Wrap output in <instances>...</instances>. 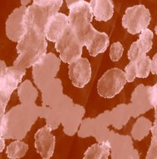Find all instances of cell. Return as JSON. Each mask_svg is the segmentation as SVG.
I'll return each mask as SVG.
<instances>
[{"label": "cell", "instance_id": "cell-1", "mask_svg": "<svg viewBox=\"0 0 157 159\" xmlns=\"http://www.w3.org/2000/svg\"><path fill=\"white\" fill-rule=\"evenodd\" d=\"M39 118V106L21 104L12 107L0 117V137L23 140Z\"/></svg>", "mask_w": 157, "mask_h": 159}, {"label": "cell", "instance_id": "cell-2", "mask_svg": "<svg viewBox=\"0 0 157 159\" xmlns=\"http://www.w3.org/2000/svg\"><path fill=\"white\" fill-rule=\"evenodd\" d=\"M47 39L44 34L28 27L27 32L17 43L18 57L13 66L20 70L33 67L47 55Z\"/></svg>", "mask_w": 157, "mask_h": 159}, {"label": "cell", "instance_id": "cell-3", "mask_svg": "<svg viewBox=\"0 0 157 159\" xmlns=\"http://www.w3.org/2000/svg\"><path fill=\"white\" fill-rule=\"evenodd\" d=\"M52 107L58 110L63 133L69 137L76 134L85 114V107L75 104L73 100L65 94Z\"/></svg>", "mask_w": 157, "mask_h": 159}, {"label": "cell", "instance_id": "cell-4", "mask_svg": "<svg viewBox=\"0 0 157 159\" xmlns=\"http://www.w3.org/2000/svg\"><path fill=\"white\" fill-rule=\"evenodd\" d=\"M69 10L68 19L69 27L84 45V42L87 36L94 29L91 25L94 15L91 11L89 3L83 0L70 6Z\"/></svg>", "mask_w": 157, "mask_h": 159}, {"label": "cell", "instance_id": "cell-5", "mask_svg": "<svg viewBox=\"0 0 157 159\" xmlns=\"http://www.w3.org/2000/svg\"><path fill=\"white\" fill-rule=\"evenodd\" d=\"M110 110L100 113L95 117L83 119L77 135L81 138L93 137L97 143H110L114 131L110 130Z\"/></svg>", "mask_w": 157, "mask_h": 159}, {"label": "cell", "instance_id": "cell-6", "mask_svg": "<svg viewBox=\"0 0 157 159\" xmlns=\"http://www.w3.org/2000/svg\"><path fill=\"white\" fill-rule=\"evenodd\" d=\"M25 73L14 66L8 67L4 61H0V117L6 113L12 94L21 84Z\"/></svg>", "mask_w": 157, "mask_h": 159}, {"label": "cell", "instance_id": "cell-7", "mask_svg": "<svg viewBox=\"0 0 157 159\" xmlns=\"http://www.w3.org/2000/svg\"><path fill=\"white\" fill-rule=\"evenodd\" d=\"M63 2V0H55L52 3L44 5L32 3L27 8L25 17L28 27L32 28L39 33L44 34L49 20L55 14L59 13Z\"/></svg>", "mask_w": 157, "mask_h": 159}, {"label": "cell", "instance_id": "cell-8", "mask_svg": "<svg viewBox=\"0 0 157 159\" xmlns=\"http://www.w3.org/2000/svg\"><path fill=\"white\" fill-rule=\"evenodd\" d=\"M60 58L53 53H47L40 62L32 67V75L36 87L42 91L56 78L61 65Z\"/></svg>", "mask_w": 157, "mask_h": 159}, {"label": "cell", "instance_id": "cell-9", "mask_svg": "<svg viewBox=\"0 0 157 159\" xmlns=\"http://www.w3.org/2000/svg\"><path fill=\"white\" fill-rule=\"evenodd\" d=\"M83 44L72 29L69 27L55 42V49L63 63L71 64L82 57Z\"/></svg>", "mask_w": 157, "mask_h": 159}, {"label": "cell", "instance_id": "cell-10", "mask_svg": "<svg viewBox=\"0 0 157 159\" xmlns=\"http://www.w3.org/2000/svg\"><path fill=\"white\" fill-rule=\"evenodd\" d=\"M127 83L125 73L119 68L108 70L97 84V91L103 98H113L121 92Z\"/></svg>", "mask_w": 157, "mask_h": 159}, {"label": "cell", "instance_id": "cell-11", "mask_svg": "<svg viewBox=\"0 0 157 159\" xmlns=\"http://www.w3.org/2000/svg\"><path fill=\"white\" fill-rule=\"evenodd\" d=\"M151 20L150 12L143 4L129 7L122 17V26L130 34H137L149 26Z\"/></svg>", "mask_w": 157, "mask_h": 159}, {"label": "cell", "instance_id": "cell-12", "mask_svg": "<svg viewBox=\"0 0 157 159\" xmlns=\"http://www.w3.org/2000/svg\"><path fill=\"white\" fill-rule=\"evenodd\" d=\"M110 157L113 159H139L140 154L133 144V138L129 135L114 132L110 140Z\"/></svg>", "mask_w": 157, "mask_h": 159}, {"label": "cell", "instance_id": "cell-13", "mask_svg": "<svg viewBox=\"0 0 157 159\" xmlns=\"http://www.w3.org/2000/svg\"><path fill=\"white\" fill-rule=\"evenodd\" d=\"M27 8L21 6L15 8L6 20V35L11 41L18 43L27 32L28 26L25 19Z\"/></svg>", "mask_w": 157, "mask_h": 159}, {"label": "cell", "instance_id": "cell-14", "mask_svg": "<svg viewBox=\"0 0 157 159\" xmlns=\"http://www.w3.org/2000/svg\"><path fill=\"white\" fill-rule=\"evenodd\" d=\"M132 111V117L137 118L145 114L153 107L149 86L140 84L135 88L131 94L130 103H129Z\"/></svg>", "mask_w": 157, "mask_h": 159}, {"label": "cell", "instance_id": "cell-15", "mask_svg": "<svg viewBox=\"0 0 157 159\" xmlns=\"http://www.w3.org/2000/svg\"><path fill=\"white\" fill-rule=\"evenodd\" d=\"M91 66L87 58L80 57L69 65V77L73 85L84 88L91 79Z\"/></svg>", "mask_w": 157, "mask_h": 159}, {"label": "cell", "instance_id": "cell-16", "mask_svg": "<svg viewBox=\"0 0 157 159\" xmlns=\"http://www.w3.org/2000/svg\"><path fill=\"white\" fill-rule=\"evenodd\" d=\"M55 137L52 130L48 126L39 129L34 134V147L37 152L43 159H50L54 155L55 148Z\"/></svg>", "mask_w": 157, "mask_h": 159}, {"label": "cell", "instance_id": "cell-17", "mask_svg": "<svg viewBox=\"0 0 157 159\" xmlns=\"http://www.w3.org/2000/svg\"><path fill=\"white\" fill-rule=\"evenodd\" d=\"M110 44V38L105 32H99L94 29L84 42V46L88 49L90 56L95 57L105 52Z\"/></svg>", "mask_w": 157, "mask_h": 159}, {"label": "cell", "instance_id": "cell-18", "mask_svg": "<svg viewBox=\"0 0 157 159\" xmlns=\"http://www.w3.org/2000/svg\"><path fill=\"white\" fill-rule=\"evenodd\" d=\"M69 27V19L67 15L62 13L55 14L50 18L45 28L44 34L47 40L55 43Z\"/></svg>", "mask_w": 157, "mask_h": 159}, {"label": "cell", "instance_id": "cell-19", "mask_svg": "<svg viewBox=\"0 0 157 159\" xmlns=\"http://www.w3.org/2000/svg\"><path fill=\"white\" fill-rule=\"evenodd\" d=\"M91 11L99 22H107L114 15L113 0H90Z\"/></svg>", "mask_w": 157, "mask_h": 159}, {"label": "cell", "instance_id": "cell-20", "mask_svg": "<svg viewBox=\"0 0 157 159\" xmlns=\"http://www.w3.org/2000/svg\"><path fill=\"white\" fill-rule=\"evenodd\" d=\"M111 126L117 130L124 127L132 117V111L130 104L117 105L112 110H110Z\"/></svg>", "mask_w": 157, "mask_h": 159}, {"label": "cell", "instance_id": "cell-21", "mask_svg": "<svg viewBox=\"0 0 157 159\" xmlns=\"http://www.w3.org/2000/svg\"><path fill=\"white\" fill-rule=\"evenodd\" d=\"M41 93L43 107H50L57 103L63 95V85L60 80L56 78L53 82L44 88Z\"/></svg>", "mask_w": 157, "mask_h": 159}, {"label": "cell", "instance_id": "cell-22", "mask_svg": "<svg viewBox=\"0 0 157 159\" xmlns=\"http://www.w3.org/2000/svg\"><path fill=\"white\" fill-rule=\"evenodd\" d=\"M17 92L20 103L24 105L34 104L39 95L37 88L29 80H26L24 82H21L17 89Z\"/></svg>", "mask_w": 157, "mask_h": 159}, {"label": "cell", "instance_id": "cell-23", "mask_svg": "<svg viewBox=\"0 0 157 159\" xmlns=\"http://www.w3.org/2000/svg\"><path fill=\"white\" fill-rule=\"evenodd\" d=\"M152 125L153 123L150 120L141 116L133 125L130 136L134 140L141 142L150 134V132H151Z\"/></svg>", "mask_w": 157, "mask_h": 159}, {"label": "cell", "instance_id": "cell-24", "mask_svg": "<svg viewBox=\"0 0 157 159\" xmlns=\"http://www.w3.org/2000/svg\"><path fill=\"white\" fill-rule=\"evenodd\" d=\"M110 156V144L108 143H94L84 153V159H108Z\"/></svg>", "mask_w": 157, "mask_h": 159}, {"label": "cell", "instance_id": "cell-25", "mask_svg": "<svg viewBox=\"0 0 157 159\" xmlns=\"http://www.w3.org/2000/svg\"><path fill=\"white\" fill-rule=\"evenodd\" d=\"M28 150V145L22 140H14L6 148V154L8 158L19 159L25 156Z\"/></svg>", "mask_w": 157, "mask_h": 159}, {"label": "cell", "instance_id": "cell-26", "mask_svg": "<svg viewBox=\"0 0 157 159\" xmlns=\"http://www.w3.org/2000/svg\"><path fill=\"white\" fill-rule=\"evenodd\" d=\"M150 58L147 55H141L135 61L137 78H147L150 73Z\"/></svg>", "mask_w": 157, "mask_h": 159}, {"label": "cell", "instance_id": "cell-27", "mask_svg": "<svg viewBox=\"0 0 157 159\" xmlns=\"http://www.w3.org/2000/svg\"><path fill=\"white\" fill-rule=\"evenodd\" d=\"M153 38H154V34L148 28L141 31L139 36L138 41L140 43L141 47V50L143 54H147L150 51L153 45Z\"/></svg>", "mask_w": 157, "mask_h": 159}, {"label": "cell", "instance_id": "cell-28", "mask_svg": "<svg viewBox=\"0 0 157 159\" xmlns=\"http://www.w3.org/2000/svg\"><path fill=\"white\" fill-rule=\"evenodd\" d=\"M124 53V47L120 42H115L110 45V58L113 62H117L121 59Z\"/></svg>", "mask_w": 157, "mask_h": 159}, {"label": "cell", "instance_id": "cell-29", "mask_svg": "<svg viewBox=\"0 0 157 159\" xmlns=\"http://www.w3.org/2000/svg\"><path fill=\"white\" fill-rule=\"evenodd\" d=\"M146 55V54H143V52H142L139 41L136 40V41L133 42L130 45V49L128 50V53H127L129 61H131V62H135L138 58H140L141 55Z\"/></svg>", "mask_w": 157, "mask_h": 159}, {"label": "cell", "instance_id": "cell-30", "mask_svg": "<svg viewBox=\"0 0 157 159\" xmlns=\"http://www.w3.org/2000/svg\"><path fill=\"white\" fill-rule=\"evenodd\" d=\"M124 73L126 77L127 82H133L137 77L136 74V67H135V62L130 61L129 64L124 68Z\"/></svg>", "mask_w": 157, "mask_h": 159}, {"label": "cell", "instance_id": "cell-31", "mask_svg": "<svg viewBox=\"0 0 157 159\" xmlns=\"http://www.w3.org/2000/svg\"><path fill=\"white\" fill-rule=\"evenodd\" d=\"M146 159H157V139L151 137L150 145L146 153Z\"/></svg>", "mask_w": 157, "mask_h": 159}, {"label": "cell", "instance_id": "cell-32", "mask_svg": "<svg viewBox=\"0 0 157 159\" xmlns=\"http://www.w3.org/2000/svg\"><path fill=\"white\" fill-rule=\"evenodd\" d=\"M150 72L153 75H157V53L150 61Z\"/></svg>", "mask_w": 157, "mask_h": 159}, {"label": "cell", "instance_id": "cell-33", "mask_svg": "<svg viewBox=\"0 0 157 159\" xmlns=\"http://www.w3.org/2000/svg\"><path fill=\"white\" fill-rule=\"evenodd\" d=\"M55 0H33V3H36V4H39V5H44V4H48L54 2Z\"/></svg>", "mask_w": 157, "mask_h": 159}, {"label": "cell", "instance_id": "cell-34", "mask_svg": "<svg viewBox=\"0 0 157 159\" xmlns=\"http://www.w3.org/2000/svg\"><path fill=\"white\" fill-rule=\"evenodd\" d=\"M5 138L0 137V152H3V149L5 148Z\"/></svg>", "mask_w": 157, "mask_h": 159}, {"label": "cell", "instance_id": "cell-35", "mask_svg": "<svg viewBox=\"0 0 157 159\" xmlns=\"http://www.w3.org/2000/svg\"><path fill=\"white\" fill-rule=\"evenodd\" d=\"M80 1H83V0H65L68 8H69L70 6L73 5V4H75V3H78V2H80Z\"/></svg>", "mask_w": 157, "mask_h": 159}, {"label": "cell", "instance_id": "cell-36", "mask_svg": "<svg viewBox=\"0 0 157 159\" xmlns=\"http://www.w3.org/2000/svg\"><path fill=\"white\" fill-rule=\"evenodd\" d=\"M31 1H33V0H20L21 6H25V7H27L28 4L30 3Z\"/></svg>", "mask_w": 157, "mask_h": 159}, {"label": "cell", "instance_id": "cell-37", "mask_svg": "<svg viewBox=\"0 0 157 159\" xmlns=\"http://www.w3.org/2000/svg\"><path fill=\"white\" fill-rule=\"evenodd\" d=\"M155 34H157V23H156V25H155Z\"/></svg>", "mask_w": 157, "mask_h": 159}]
</instances>
